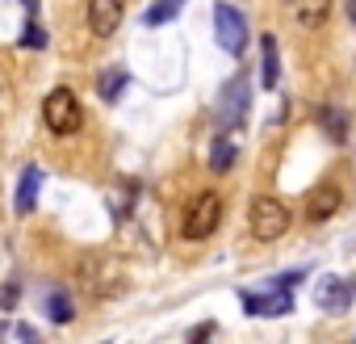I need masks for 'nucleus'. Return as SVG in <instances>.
<instances>
[{
    "label": "nucleus",
    "instance_id": "nucleus-1",
    "mask_svg": "<svg viewBox=\"0 0 356 344\" xmlns=\"http://www.w3.org/2000/svg\"><path fill=\"white\" fill-rule=\"evenodd\" d=\"M76 286L88 294V298H118L126 290V277H122V265L109 256V252H84L76 260Z\"/></svg>",
    "mask_w": 356,
    "mask_h": 344
},
{
    "label": "nucleus",
    "instance_id": "nucleus-2",
    "mask_svg": "<svg viewBox=\"0 0 356 344\" xmlns=\"http://www.w3.org/2000/svg\"><path fill=\"white\" fill-rule=\"evenodd\" d=\"M42 122H47V130H51V134H59V139L76 134V130L84 126L80 97H76L72 88H51V93H47V101H42Z\"/></svg>",
    "mask_w": 356,
    "mask_h": 344
},
{
    "label": "nucleus",
    "instance_id": "nucleus-3",
    "mask_svg": "<svg viewBox=\"0 0 356 344\" xmlns=\"http://www.w3.org/2000/svg\"><path fill=\"white\" fill-rule=\"evenodd\" d=\"M248 227L260 244H277L285 231H289V206L281 198H252V210H248Z\"/></svg>",
    "mask_w": 356,
    "mask_h": 344
},
{
    "label": "nucleus",
    "instance_id": "nucleus-4",
    "mask_svg": "<svg viewBox=\"0 0 356 344\" xmlns=\"http://www.w3.org/2000/svg\"><path fill=\"white\" fill-rule=\"evenodd\" d=\"M218 223H222V198L214 189H206V194H197L189 202L181 231H185V240H210L218 231Z\"/></svg>",
    "mask_w": 356,
    "mask_h": 344
},
{
    "label": "nucleus",
    "instance_id": "nucleus-5",
    "mask_svg": "<svg viewBox=\"0 0 356 344\" xmlns=\"http://www.w3.org/2000/svg\"><path fill=\"white\" fill-rule=\"evenodd\" d=\"M248 105H252V84H248V76H235V80H227L222 84V93H218V105H214V118H218V126H239L243 118H248Z\"/></svg>",
    "mask_w": 356,
    "mask_h": 344
},
{
    "label": "nucleus",
    "instance_id": "nucleus-6",
    "mask_svg": "<svg viewBox=\"0 0 356 344\" xmlns=\"http://www.w3.org/2000/svg\"><path fill=\"white\" fill-rule=\"evenodd\" d=\"M214 34H218V42H222L227 55H243L248 51V22H243L239 9L214 5Z\"/></svg>",
    "mask_w": 356,
    "mask_h": 344
},
{
    "label": "nucleus",
    "instance_id": "nucleus-7",
    "mask_svg": "<svg viewBox=\"0 0 356 344\" xmlns=\"http://www.w3.org/2000/svg\"><path fill=\"white\" fill-rule=\"evenodd\" d=\"M339 206H343V189H339L335 181H318V185L302 198L306 223H327L331 214H339Z\"/></svg>",
    "mask_w": 356,
    "mask_h": 344
},
{
    "label": "nucleus",
    "instance_id": "nucleus-8",
    "mask_svg": "<svg viewBox=\"0 0 356 344\" xmlns=\"http://www.w3.org/2000/svg\"><path fill=\"white\" fill-rule=\"evenodd\" d=\"M84 17H88L92 38H113L118 26H122V17H126V0H88Z\"/></svg>",
    "mask_w": 356,
    "mask_h": 344
},
{
    "label": "nucleus",
    "instance_id": "nucleus-9",
    "mask_svg": "<svg viewBox=\"0 0 356 344\" xmlns=\"http://www.w3.org/2000/svg\"><path fill=\"white\" fill-rule=\"evenodd\" d=\"M352 298H356V286H352L348 277H323V281H318V290H314V306H318V311H327V315L348 311V306H352Z\"/></svg>",
    "mask_w": 356,
    "mask_h": 344
},
{
    "label": "nucleus",
    "instance_id": "nucleus-10",
    "mask_svg": "<svg viewBox=\"0 0 356 344\" xmlns=\"http://www.w3.org/2000/svg\"><path fill=\"white\" fill-rule=\"evenodd\" d=\"M243 306H248L252 315H289V311H293V298H289V290H281V286H273V294H252V290H243Z\"/></svg>",
    "mask_w": 356,
    "mask_h": 344
},
{
    "label": "nucleus",
    "instance_id": "nucleus-11",
    "mask_svg": "<svg viewBox=\"0 0 356 344\" xmlns=\"http://www.w3.org/2000/svg\"><path fill=\"white\" fill-rule=\"evenodd\" d=\"M289 9H293V22L302 30H323L331 22V0H289Z\"/></svg>",
    "mask_w": 356,
    "mask_h": 344
},
{
    "label": "nucleus",
    "instance_id": "nucleus-12",
    "mask_svg": "<svg viewBox=\"0 0 356 344\" xmlns=\"http://www.w3.org/2000/svg\"><path fill=\"white\" fill-rule=\"evenodd\" d=\"M42 177H47V172L34 168V164L22 172V185H17V214H34V206H38V189H42Z\"/></svg>",
    "mask_w": 356,
    "mask_h": 344
},
{
    "label": "nucleus",
    "instance_id": "nucleus-13",
    "mask_svg": "<svg viewBox=\"0 0 356 344\" xmlns=\"http://www.w3.org/2000/svg\"><path fill=\"white\" fill-rule=\"evenodd\" d=\"M260 80H264V88H277V80H281V51H277L273 34H260Z\"/></svg>",
    "mask_w": 356,
    "mask_h": 344
},
{
    "label": "nucleus",
    "instance_id": "nucleus-14",
    "mask_svg": "<svg viewBox=\"0 0 356 344\" xmlns=\"http://www.w3.org/2000/svg\"><path fill=\"white\" fill-rule=\"evenodd\" d=\"M318 126L327 130L331 143H343V139H348V114L335 109V105H318Z\"/></svg>",
    "mask_w": 356,
    "mask_h": 344
},
{
    "label": "nucleus",
    "instance_id": "nucleus-15",
    "mask_svg": "<svg viewBox=\"0 0 356 344\" xmlns=\"http://www.w3.org/2000/svg\"><path fill=\"white\" fill-rule=\"evenodd\" d=\"M126 80H130V76H126L122 68H109V72L97 80V93H101V101H118V97H122V88H126Z\"/></svg>",
    "mask_w": 356,
    "mask_h": 344
},
{
    "label": "nucleus",
    "instance_id": "nucleus-16",
    "mask_svg": "<svg viewBox=\"0 0 356 344\" xmlns=\"http://www.w3.org/2000/svg\"><path fill=\"white\" fill-rule=\"evenodd\" d=\"M47 315H51V323H72V298L63 294V290H51L47 294Z\"/></svg>",
    "mask_w": 356,
    "mask_h": 344
},
{
    "label": "nucleus",
    "instance_id": "nucleus-17",
    "mask_svg": "<svg viewBox=\"0 0 356 344\" xmlns=\"http://www.w3.org/2000/svg\"><path fill=\"white\" fill-rule=\"evenodd\" d=\"M181 5H185V0H155V5L143 13V22L147 26H163V22H172L176 13H181Z\"/></svg>",
    "mask_w": 356,
    "mask_h": 344
},
{
    "label": "nucleus",
    "instance_id": "nucleus-18",
    "mask_svg": "<svg viewBox=\"0 0 356 344\" xmlns=\"http://www.w3.org/2000/svg\"><path fill=\"white\" fill-rule=\"evenodd\" d=\"M231 164H235V143L222 134V139H214V151H210V168H214V172H231Z\"/></svg>",
    "mask_w": 356,
    "mask_h": 344
},
{
    "label": "nucleus",
    "instance_id": "nucleus-19",
    "mask_svg": "<svg viewBox=\"0 0 356 344\" xmlns=\"http://www.w3.org/2000/svg\"><path fill=\"white\" fill-rule=\"evenodd\" d=\"M22 47H30V51H42V47H47V30H42L38 22H30V26L22 30Z\"/></svg>",
    "mask_w": 356,
    "mask_h": 344
},
{
    "label": "nucleus",
    "instance_id": "nucleus-20",
    "mask_svg": "<svg viewBox=\"0 0 356 344\" xmlns=\"http://www.w3.org/2000/svg\"><path fill=\"white\" fill-rule=\"evenodd\" d=\"M17 306V286H0V311H13Z\"/></svg>",
    "mask_w": 356,
    "mask_h": 344
},
{
    "label": "nucleus",
    "instance_id": "nucleus-21",
    "mask_svg": "<svg viewBox=\"0 0 356 344\" xmlns=\"http://www.w3.org/2000/svg\"><path fill=\"white\" fill-rule=\"evenodd\" d=\"M210 331H214V323H206V327H193V331H189V340H206Z\"/></svg>",
    "mask_w": 356,
    "mask_h": 344
},
{
    "label": "nucleus",
    "instance_id": "nucleus-22",
    "mask_svg": "<svg viewBox=\"0 0 356 344\" xmlns=\"http://www.w3.org/2000/svg\"><path fill=\"white\" fill-rule=\"evenodd\" d=\"M348 22L356 26V0H348Z\"/></svg>",
    "mask_w": 356,
    "mask_h": 344
}]
</instances>
